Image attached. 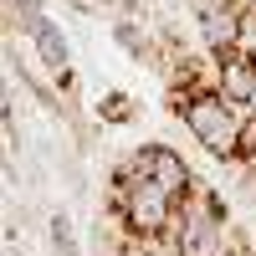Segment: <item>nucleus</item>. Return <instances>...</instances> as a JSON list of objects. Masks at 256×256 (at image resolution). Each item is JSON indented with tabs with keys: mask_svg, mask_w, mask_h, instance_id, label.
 Returning <instances> with one entry per match:
<instances>
[{
	"mask_svg": "<svg viewBox=\"0 0 256 256\" xmlns=\"http://www.w3.org/2000/svg\"><path fill=\"white\" fill-rule=\"evenodd\" d=\"M98 123H102V128L138 123V98H128V92H108V98L98 102Z\"/></svg>",
	"mask_w": 256,
	"mask_h": 256,
	"instance_id": "obj_7",
	"label": "nucleus"
},
{
	"mask_svg": "<svg viewBox=\"0 0 256 256\" xmlns=\"http://www.w3.org/2000/svg\"><path fill=\"white\" fill-rule=\"evenodd\" d=\"M216 92L230 102V108L251 113L256 108V56L251 52H220L216 56Z\"/></svg>",
	"mask_w": 256,
	"mask_h": 256,
	"instance_id": "obj_4",
	"label": "nucleus"
},
{
	"mask_svg": "<svg viewBox=\"0 0 256 256\" xmlns=\"http://www.w3.org/2000/svg\"><path fill=\"white\" fill-rule=\"evenodd\" d=\"M134 169H138L144 180L164 184L174 200H184V195H195V190H200L195 164H190L174 144H138V148H134Z\"/></svg>",
	"mask_w": 256,
	"mask_h": 256,
	"instance_id": "obj_3",
	"label": "nucleus"
},
{
	"mask_svg": "<svg viewBox=\"0 0 256 256\" xmlns=\"http://www.w3.org/2000/svg\"><path fill=\"white\" fill-rule=\"evenodd\" d=\"M108 210L123 220V230L134 241H154V236H164V230H174L180 200L169 195L164 184H154V180L138 174L128 190H113V195H108Z\"/></svg>",
	"mask_w": 256,
	"mask_h": 256,
	"instance_id": "obj_2",
	"label": "nucleus"
},
{
	"mask_svg": "<svg viewBox=\"0 0 256 256\" xmlns=\"http://www.w3.org/2000/svg\"><path fill=\"white\" fill-rule=\"evenodd\" d=\"M195 36L210 56L220 52H236L241 46V6H205L195 10Z\"/></svg>",
	"mask_w": 256,
	"mask_h": 256,
	"instance_id": "obj_6",
	"label": "nucleus"
},
{
	"mask_svg": "<svg viewBox=\"0 0 256 256\" xmlns=\"http://www.w3.org/2000/svg\"><path fill=\"white\" fill-rule=\"evenodd\" d=\"M180 123H184V134L195 138L210 159H216L220 169H230V164H241V134H246V113L241 108H230V102L216 92V88H205V92H195L184 102V113H180Z\"/></svg>",
	"mask_w": 256,
	"mask_h": 256,
	"instance_id": "obj_1",
	"label": "nucleus"
},
{
	"mask_svg": "<svg viewBox=\"0 0 256 256\" xmlns=\"http://www.w3.org/2000/svg\"><path fill=\"white\" fill-rule=\"evenodd\" d=\"M46 230H52V251H56V256H82V241H77V226H72V216H67V210H56Z\"/></svg>",
	"mask_w": 256,
	"mask_h": 256,
	"instance_id": "obj_8",
	"label": "nucleus"
},
{
	"mask_svg": "<svg viewBox=\"0 0 256 256\" xmlns=\"http://www.w3.org/2000/svg\"><path fill=\"white\" fill-rule=\"evenodd\" d=\"M26 41H31L41 72H62V67H72V41H67V31H62L46 10H36V16L26 20Z\"/></svg>",
	"mask_w": 256,
	"mask_h": 256,
	"instance_id": "obj_5",
	"label": "nucleus"
}]
</instances>
